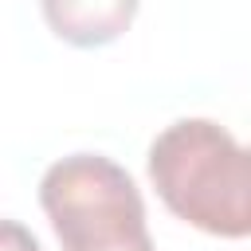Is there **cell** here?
Segmentation results:
<instances>
[{
    "label": "cell",
    "instance_id": "6da1fadb",
    "mask_svg": "<svg viewBox=\"0 0 251 251\" xmlns=\"http://www.w3.org/2000/svg\"><path fill=\"white\" fill-rule=\"evenodd\" d=\"M149 180L188 227L220 239L251 235V145L212 118H180L149 145Z\"/></svg>",
    "mask_w": 251,
    "mask_h": 251
},
{
    "label": "cell",
    "instance_id": "7a4b0ae2",
    "mask_svg": "<svg viewBox=\"0 0 251 251\" xmlns=\"http://www.w3.org/2000/svg\"><path fill=\"white\" fill-rule=\"evenodd\" d=\"M39 204L63 251H157L133 176L102 153H71L47 165Z\"/></svg>",
    "mask_w": 251,
    "mask_h": 251
},
{
    "label": "cell",
    "instance_id": "3957f363",
    "mask_svg": "<svg viewBox=\"0 0 251 251\" xmlns=\"http://www.w3.org/2000/svg\"><path fill=\"white\" fill-rule=\"evenodd\" d=\"M141 0H39L47 27L71 47H106L129 31Z\"/></svg>",
    "mask_w": 251,
    "mask_h": 251
},
{
    "label": "cell",
    "instance_id": "277c9868",
    "mask_svg": "<svg viewBox=\"0 0 251 251\" xmlns=\"http://www.w3.org/2000/svg\"><path fill=\"white\" fill-rule=\"evenodd\" d=\"M0 251H39V243H35V235L20 220H4V227H0Z\"/></svg>",
    "mask_w": 251,
    "mask_h": 251
}]
</instances>
